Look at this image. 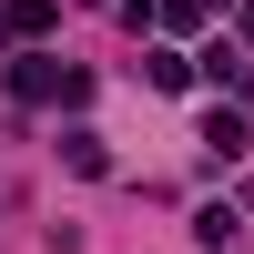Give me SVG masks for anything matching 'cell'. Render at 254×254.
<instances>
[{
    "label": "cell",
    "instance_id": "obj_2",
    "mask_svg": "<svg viewBox=\"0 0 254 254\" xmlns=\"http://www.w3.org/2000/svg\"><path fill=\"white\" fill-rule=\"evenodd\" d=\"M10 92H20V102H51V92H61V71H51V61H31V51H20V71H10Z\"/></svg>",
    "mask_w": 254,
    "mask_h": 254
},
{
    "label": "cell",
    "instance_id": "obj_3",
    "mask_svg": "<svg viewBox=\"0 0 254 254\" xmlns=\"http://www.w3.org/2000/svg\"><path fill=\"white\" fill-rule=\"evenodd\" d=\"M61 153H71V173H112V153H102V132H71Z\"/></svg>",
    "mask_w": 254,
    "mask_h": 254
},
{
    "label": "cell",
    "instance_id": "obj_1",
    "mask_svg": "<svg viewBox=\"0 0 254 254\" xmlns=\"http://www.w3.org/2000/svg\"><path fill=\"white\" fill-rule=\"evenodd\" d=\"M51 20H61V0H0V41H31Z\"/></svg>",
    "mask_w": 254,
    "mask_h": 254
},
{
    "label": "cell",
    "instance_id": "obj_5",
    "mask_svg": "<svg viewBox=\"0 0 254 254\" xmlns=\"http://www.w3.org/2000/svg\"><path fill=\"white\" fill-rule=\"evenodd\" d=\"M244 31H254V0H244Z\"/></svg>",
    "mask_w": 254,
    "mask_h": 254
},
{
    "label": "cell",
    "instance_id": "obj_4",
    "mask_svg": "<svg viewBox=\"0 0 254 254\" xmlns=\"http://www.w3.org/2000/svg\"><path fill=\"white\" fill-rule=\"evenodd\" d=\"M203 142H214V153L234 163V153H244V112H214V122H203Z\"/></svg>",
    "mask_w": 254,
    "mask_h": 254
}]
</instances>
